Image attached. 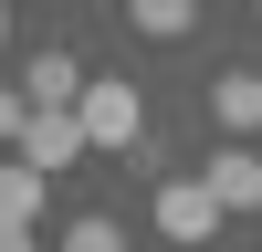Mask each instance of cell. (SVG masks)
Wrapping results in <instances>:
<instances>
[{"label": "cell", "instance_id": "cell-1", "mask_svg": "<svg viewBox=\"0 0 262 252\" xmlns=\"http://www.w3.org/2000/svg\"><path fill=\"white\" fill-rule=\"evenodd\" d=\"M74 116H84V137H95V147H137V137H147V95H137L126 74H95Z\"/></svg>", "mask_w": 262, "mask_h": 252}, {"label": "cell", "instance_id": "cell-2", "mask_svg": "<svg viewBox=\"0 0 262 252\" xmlns=\"http://www.w3.org/2000/svg\"><path fill=\"white\" fill-rule=\"evenodd\" d=\"M84 147H95V137H84V116H74V105H32V126H21V147H11V158H32L42 179H63Z\"/></svg>", "mask_w": 262, "mask_h": 252}, {"label": "cell", "instance_id": "cell-3", "mask_svg": "<svg viewBox=\"0 0 262 252\" xmlns=\"http://www.w3.org/2000/svg\"><path fill=\"white\" fill-rule=\"evenodd\" d=\"M158 231L168 242H210V231H221V189L210 179H168L158 189Z\"/></svg>", "mask_w": 262, "mask_h": 252}, {"label": "cell", "instance_id": "cell-4", "mask_svg": "<svg viewBox=\"0 0 262 252\" xmlns=\"http://www.w3.org/2000/svg\"><path fill=\"white\" fill-rule=\"evenodd\" d=\"M210 126L221 137H262V74H210Z\"/></svg>", "mask_w": 262, "mask_h": 252}, {"label": "cell", "instance_id": "cell-5", "mask_svg": "<svg viewBox=\"0 0 262 252\" xmlns=\"http://www.w3.org/2000/svg\"><path fill=\"white\" fill-rule=\"evenodd\" d=\"M84 84H95V74H84L74 53H32V63H21V95H32V105H84Z\"/></svg>", "mask_w": 262, "mask_h": 252}, {"label": "cell", "instance_id": "cell-6", "mask_svg": "<svg viewBox=\"0 0 262 252\" xmlns=\"http://www.w3.org/2000/svg\"><path fill=\"white\" fill-rule=\"evenodd\" d=\"M200 179H210V189H221V210H262V158H252V147H242V137H231V147H221V158H210V168H200Z\"/></svg>", "mask_w": 262, "mask_h": 252}, {"label": "cell", "instance_id": "cell-7", "mask_svg": "<svg viewBox=\"0 0 262 252\" xmlns=\"http://www.w3.org/2000/svg\"><path fill=\"white\" fill-rule=\"evenodd\" d=\"M126 21H137L147 42H179L189 21H200V0H126Z\"/></svg>", "mask_w": 262, "mask_h": 252}, {"label": "cell", "instance_id": "cell-8", "mask_svg": "<svg viewBox=\"0 0 262 252\" xmlns=\"http://www.w3.org/2000/svg\"><path fill=\"white\" fill-rule=\"evenodd\" d=\"M42 189H53V179H42L32 158H11V168H0V221H32V210H42Z\"/></svg>", "mask_w": 262, "mask_h": 252}, {"label": "cell", "instance_id": "cell-9", "mask_svg": "<svg viewBox=\"0 0 262 252\" xmlns=\"http://www.w3.org/2000/svg\"><path fill=\"white\" fill-rule=\"evenodd\" d=\"M63 252H126V231H116V221H74V231H63Z\"/></svg>", "mask_w": 262, "mask_h": 252}, {"label": "cell", "instance_id": "cell-10", "mask_svg": "<svg viewBox=\"0 0 262 252\" xmlns=\"http://www.w3.org/2000/svg\"><path fill=\"white\" fill-rule=\"evenodd\" d=\"M21 126H32V95H21V84H0V147H21Z\"/></svg>", "mask_w": 262, "mask_h": 252}, {"label": "cell", "instance_id": "cell-11", "mask_svg": "<svg viewBox=\"0 0 262 252\" xmlns=\"http://www.w3.org/2000/svg\"><path fill=\"white\" fill-rule=\"evenodd\" d=\"M0 252H32V221H0Z\"/></svg>", "mask_w": 262, "mask_h": 252}, {"label": "cell", "instance_id": "cell-12", "mask_svg": "<svg viewBox=\"0 0 262 252\" xmlns=\"http://www.w3.org/2000/svg\"><path fill=\"white\" fill-rule=\"evenodd\" d=\"M0 32H11V0H0Z\"/></svg>", "mask_w": 262, "mask_h": 252}, {"label": "cell", "instance_id": "cell-13", "mask_svg": "<svg viewBox=\"0 0 262 252\" xmlns=\"http://www.w3.org/2000/svg\"><path fill=\"white\" fill-rule=\"evenodd\" d=\"M252 11H262V0H252Z\"/></svg>", "mask_w": 262, "mask_h": 252}]
</instances>
